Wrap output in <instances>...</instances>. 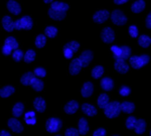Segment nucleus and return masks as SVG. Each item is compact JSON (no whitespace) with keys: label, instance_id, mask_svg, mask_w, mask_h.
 <instances>
[{"label":"nucleus","instance_id":"36","mask_svg":"<svg viewBox=\"0 0 151 136\" xmlns=\"http://www.w3.org/2000/svg\"><path fill=\"white\" fill-rule=\"evenodd\" d=\"M23 59H24V62H25V63L33 62L35 59V53L33 52L32 50H28L27 52L25 53V55H24Z\"/></svg>","mask_w":151,"mask_h":136},{"label":"nucleus","instance_id":"47","mask_svg":"<svg viewBox=\"0 0 151 136\" xmlns=\"http://www.w3.org/2000/svg\"><path fill=\"white\" fill-rule=\"evenodd\" d=\"M93 136H106V130L103 128H99L94 132Z\"/></svg>","mask_w":151,"mask_h":136},{"label":"nucleus","instance_id":"23","mask_svg":"<svg viewBox=\"0 0 151 136\" xmlns=\"http://www.w3.org/2000/svg\"><path fill=\"white\" fill-rule=\"evenodd\" d=\"M50 8L53 9V10L67 12V10L69 9V5H68L67 3H63V2H60V1H55V2H52Z\"/></svg>","mask_w":151,"mask_h":136},{"label":"nucleus","instance_id":"9","mask_svg":"<svg viewBox=\"0 0 151 136\" xmlns=\"http://www.w3.org/2000/svg\"><path fill=\"white\" fill-rule=\"evenodd\" d=\"M114 68L118 73L120 74H126L129 70V65L126 64V62L122 59H117L115 60V65H114Z\"/></svg>","mask_w":151,"mask_h":136},{"label":"nucleus","instance_id":"4","mask_svg":"<svg viewBox=\"0 0 151 136\" xmlns=\"http://www.w3.org/2000/svg\"><path fill=\"white\" fill-rule=\"evenodd\" d=\"M63 123L58 118H50L45 122V129L50 133H55L62 128Z\"/></svg>","mask_w":151,"mask_h":136},{"label":"nucleus","instance_id":"20","mask_svg":"<svg viewBox=\"0 0 151 136\" xmlns=\"http://www.w3.org/2000/svg\"><path fill=\"white\" fill-rule=\"evenodd\" d=\"M82 111L88 116H95L97 114V109L88 103H85L82 105Z\"/></svg>","mask_w":151,"mask_h":136},{"label":"nucleus","instance_id":"27","mask_svg":"<svg viewBox=\"0 0 151 136\" xmlns=\"http://www.w3.org/2000/svg\"><path fill=\"white\" fill-rule=\"evenodd\" d=\"M138 43H139V45H140L141 47L146 48V47H148L150 45L151 38L148 35H140L139 38H138Z\"/></svg>","mask_w":151,"mask_h":136},{"label":"nucleus","instance_id":"12","mask_svg":"<svg viewBox=\"0 0 151 136\" xmlns=\"http://www.w3.org/2000/svg\"><path fill=\"white\" fill-rule=\"evenodd\" d=\"M8 127L10 128L13 132H16V133H20V132H22V130H23V127H22V125H21V123L15 118L9 119Z\"/></svg>","mask_w":151,"mask_h":136},{"label":"nucleus","instance_id":"53","mask_svg":"<svg viewBox=\"0 0 151 136\" xmlns=\"http://www.w3.org/2000/svg\"><path fill=\"white\" fill-rule=\"evenodd\" d=\"M113 136H118V135H113Z\"/></svg>","mask_w":151,"mask_h":136},{"label":"nucleus","instance_id":"34","mask_svg":"<svg viewBox=\"0 0 151 136\" xmlns=\"http://www.w3.org/2000/svg\"><path fill=\"white\" fill-rule=\"evenodd\" d=\"M30 86L32 87V89L35 90V91L40 92V91H41V90L43 89V82L41 81V80L37 79V78H35Z\"/></svg>","mask_w":151,"mask_h":136},{"label":"nucleus","instance_id":"42","mask_svg":"<svg viewBox=\"0 0 151 136\" xmlns=\"http://www.w3.org/2000/svg\"><path fill=\"white\" fill-rule=\"evenodd\" d=\"M33 74H35L36 77L43 78V77H45V75H47V72H45V70L42 69V68H36L35 70V72H33Z\"/></svg>","mask_w":151,"mask_h":136},{"label":"nucleus","instance_id":"43","mask_svg":"<svg viewBox=\"0 0 151 136\" xmlns=\"http://www.w3.org/2000/svg\"><path fill=\"white\" fill-rule=\"evenodd\" d=\"M79 134L80 132L78 129H76V128H69L65 131V136H79Z\"/></svg>","mask_w":151,"mask_h":136},{"label":"nucleus","instance_id":"51","mask_svg":"<svg viewBox=\"0 0 151 136\" xmlns=\"http://www.w3.org/2000/svg\"><path fill=\"white\" fill-rule=\"evenodd\" d=\"M0 136H11V135H10V133H8L7 131L2 130L1 132H0Z\"/></svg>","mask_w":151,"mask_h":136},{"label":"nucleus","instance_id":"49","mask_svg":"<svg viewBox=\"0 0 151 136\" xmlns=\"http://www.w3.org/2000/svg\"><path fill=\"white\" fill-rule=\"evenodd\" d=\"M145 25L147 28L151 30V11L148 13L147 17H146V20H145Z\"/></svg>","mask_w":151,"mask_h":136},{"label":"nucleus","instance_id":"2","mask_svg":"<svg viewBox=\"0 0 151 136\" xmlns=\"http://www.w3.org/2000/svg\"><path fill=\"white\" fill-rule=\"evenodd\" d=\"M149 60H150L149 55H139V57H137V55L130 57L129 62H130V65L133 69H140L143 65H147L148 63H149Z\"/></svg>","mask_w":151,"mask_h":136},{"label":"nucleus","instance_id":"32","mask_svg":"<svg viewBox=\"0 0 151 136\" xmlns=\"http://www.w3.org/2000/svg\"><path fill=\"white\" fill-rule=\"evenodd\" d=\"M103 73H104L103 67H102V65H96V67L92 70V77H93L94 79H99V78L102 77Z\"/></svg>","mask_w":151,"mask_h":136},{"label":"nucleus","instance_id":"6","mask_svg":"<svg viewBox=\"0 0 151 136\" xmlns=\"http://www.w3.org/2000/svg\"><path fill=\"white\" fill-rule=\"evenodd\" d=\"M101 38L104 42L106 43H111L115 40V33L112 28L110 27H105L101 32Z\"/></svg>","mask_w":151,"mask_h":136},{"label":"nucleus","instance_id":"55","mask_svg":"<svg viewBox=\"0 0 151 136\" xmlns=\"http://www.w3.org/2000/svg\"><path fill=\"white\" fill-rule=\"evenodd\" d=\"M57 136H60V135H57Z\"/></svg>","mask_w":151,"mask_h":136},{"label":"nucleus","instance_id":"38","mask_svg":"<svg viewBox=\"0 0 151 136\" xmlns=\"http://www.w3.org/2000/svg\"><path fill=\"white\" fill-rule=\"evenodd\" d=\"M79 47H80L79 42H75V40H73V42H70L65 43L64 47H65V48H69V50H70L73 53H75L76 52H77L78 50H79Z\"/></svg>","mask_w":151,"mask_h":136},{"label":"nucleus","instance_id":"3","mask_svg":"<svg viewBox=\"0 0 151 136\" xmlns=\"http://www.w3.org/2000/svg\"><path fill=\"white\" fill-rule=\"evenodd\" d=\"M32 19H31L29 16L25 15L23 17H21L20 19H17L16 21H14V30H29L32 28Z\"/></svg>","mask_w":151,"mask_h":136},{"label":"nucleus","instance_id":"7","mask_svg":"<svg viewBox=\"0 0 151 136\" xmlns=\"http://www.w3.org/2000/svg\"><path fill=\"white\" fill-rule=\"evenodd\" d=\"M110 17V13L108 10H99L93 15V20L96 23H103Z\"/></svg>","mask_w":151,"mask_h":136},{"label":"nucleus","instance_id":"22","mask_svg":"<svg viewBox=\"0 0 151 136\" xmlns=\"http://www.w3.org/2000/svg\"><path fill=\"white\" fill-rule=\"evenodd\" d=\"M78 127H79V132L81 133L82 135H85L88 133L89 131V125H88V122L85 118H81L79 120V123H78Z\"/></svg>","mask_w":151,"mask_h":136},{"label":"nucleus","instance_id":"48","mask_svg":"<svg viewBox=\"0 0 151 136\" xmlns=\"http://www.w3.org/2000/svg\"><path fill=\"white\" fill-rule=\"evenodd\" d=\"M11 52H12V50L8 45H3V47H2V53H3L4 55H9L11 53Z\"/></svg>","mask_w":151,"mask_h":136},{"label":"nucleus","instance_id":"18","mask_svg":"<svg viewBox=\"0 0 151 136\" xmlns=\"http://www.w3.org/2000/svg\"><path fill=\"white\" fill-rule=\"evenodd\" d=\"M33 106H35V110L38 111V112H40V113L45 112V102L42 98H40V97H37V98L35 99V101H33Z\"/></svg>","mask_w":151,"mask_h":136},{"label":"nucleus","instance_id":"54","mask_svg":"<svg viewBox=\"0 0 151 136\" xmlns=\"http://www.w3.org/2000/svg\"><path fill=\"white\" fill-rule=\"evenodd\" d=\"M150 136H151V132H150Z\"/></svg>","mask_w":151,"mask_h":136},{"label":"nucleus","instance_id":"10","mask_svg":"<svg viewBox=\"0 0 151 136\" xmlns=\"http://www.w3.org/2000/svg\"><path fill=\"white\" fill-rule=\"evenodd\" d=\"M82 63L81 60H80L79 59H74L70 62V74L73 75V76H75V75H78L80 73V71H81L82 69Z\"/></svg>","mask_w":151,"mask_h":136},{"label":"nucleus","instance_id":"19","mask_svg":"<svg viewBox=\"0 0 151 136\" xmlns=\"http://www.w3.org/2000/svg\"><path fill=\"white\" fill-rule=\"evenodd\" d=\"M2 26L6 31H12L14 30V21L11 20L10 16H4L2 18Z\"/></svg>","mask_w":151,"mask_h":136},{"label":"nucleus","instance_id":"8","mask_svg":"<svg viewBox=\"0 0 151 136\" xmlns=\"http://www.w3.org/2000/svg\"><path fill=\"white\" fill-rule=\"evenodd\" d=\"M79 60L82 63V67H88L90 63L93 60V53L91 50H85L81 53V55L79 57Z\"/></svg>","mask_w":151,"mask_h":136},{"label":"nucleus","instance_id":"14","mask_svg":"<svg viewBox=\"0 0 151 136\" xmlns=\"http://www.w3.org/2000/svg\"><path fill=\"white\" fill-rule=\"evenodd\" d=\"M35 75L33 74V73L31 72H27L25 73V74L23 75L22 77H21L20 79V83L24 85V86H30L31 84H32L33 80L35 79Z\"/></svg>","mask_w":151,"mask_h":136},{"label":"nucleus","instance_id":"44","mask_svg":"<svg viewBox=\"0 0 151 136\" xmlns=\"http://www.w3.org/2000/svg\"><path fill=\"white\" fill-rule=\"evenodd\" d=\"M129 35H130L132 37H137L138 35V28L136 27L135 25H131L130 27H129Z\"/></svg>","mask_w":151,"mask_h":136},{"label":"nucleus","instance_id":"17","mask_svg":"<svg viewBox=\"0 0 151 136\" xmlns=\"http://www.w3.org/2000/svg\"><path fill=\"white\" fill-rule=\"evenodd\" d=\"M145 8V1L144 0H138V1H135L134 3L131 5V10L134 13H140L144 10Z\"/></svg>","mask_w":151,"mask_h":136},{"label":"nucleus","instance_id":"37","mask_svg":"<svg viewBox=\"0 0 151 136\" xmlns=\"http://www.w3.org/2000/svg\"><path fill=\"white\" fill-rule=\"evenodd\" d=\"M45 35L48 36V37L52 38L57 35L58 30L55 27V26H47V27H45Z\"/></svg>","mask_w":151,"mask_h":136},{"label":"nucleus","instance_id":"1","mask_svg":"<svg viewBox=\"0 0 151 136\" xmlns=\"http://www.w3.org/2000/svg\"><path fill=\"white\" fill-rule=\"evenodd\" d=\"M121 104L117 101L114 102H109L107 104V106L104 108V113L105 115L108 118H116L119 116V114L121 112V108H120Z\"/></svg>","mask_w":151,"mask_h":136},{"label":"nucleus","instance_id":"50","mask_svg":"<svg viewBox=\"0 0 151 136\" xmlns=\"http://www.w3.org/2000/svg\"><path fill=\"white\" fill-rule=\"evenodd\" d=\"M128 0H114V3L117 4V5H121V4L126 3Z\"/></svg>","mask_w":151,"mask_h":136},{"label":"nucleus","instance_id":"46","mask_svg":"<svg viewBox=\"0 0 151 136\" xmlns=\"http://www.w3.org/2000/svg\"><path fill=\"white\" fill-rule=\"evenodd\" d=\"M73 55H74V53H73L72 50H69V48L64 47V55H65V59H72Z\"/></svg>","mask_w":151,"mask_h":136},{"label":"nucleus","instance_id":"21","mask_svg":"<svg viewBox=\"0 0 151 136\" xmlns=\"http://www.w3.org/2000/svg\"><path fill=\"white\" fill-rule=\"evenodd\" d=\"M101 87L105 91H111L114 88V82L110 78H103L101 81Z\"/></svg>","mask_w":151,"mask_h":136},{"label":"nucleus","instance_id":"45","mask_svg":"<svg viewBox=\"0 0 151 136\" xmlns=\"http://www.w3.org/2000/svg\"><path fill=\"white\" fill-rule=\"evenodd\" d=\"M130 92H131V90H130L129 87L122 86V87H121V89H120V91H119V93H120L121 96H128V95L130 94Z\"/></svg>","mask_w":151,"mask_h":136},{"label":"nucleus","instance_id":"24","mask_svg":"<svg viewBox=\"0 0 151 136\" xmlns=\"http://www.w3.org/2000/svg\"><path fill=\"white\" fill-rule=\"evenodd\" d=\"M121 108V111H123L124 113H127V114H130V113H133L134 110H135V105L131 102H123L120 106Z\"/></svg>","mask_w":151,"mask_h":136},{"label":"nucleus","instance_id":"15","mask_svg":"<svg viewBox=\"0 0 151 136\" xmlns=\"http://www.w3.org/2000/svg\"><path fill=\"white\" fill-rule=\"evenodd\" d=\"M65 11H58V10H53V9L50 8L48 9V16L50 18H52L53 20H63L65 17Z\"/></svg>","mask_w":151,"mask_h":136},{"label":"nucleus","instance_id":"39","mask_svg":"<svg viewBox=\"0 0 151 136\" xmlns=\"http://www.w3.org/2000/svg\"><path fill=\"white\" fill-rule=\"evenodd\" d=\"M136 122H137V119L133 116H130L126 119V127L128 129H134L135 128V125H136Z\"/></svg>","mask_w":151,"mask_h":136},{"label":"nucleus","instance_id":"13","mask_svg":"<svg viewBox=\"0 0 151 136\" xmlns=\"http://www.w3.org/2000/svg\"><path fill=\"white\" fill-rule=\"evenodd\" d=\"M94 91V86L91 82H86L84 85H83V88L81 90V94L84 98H88L90 97L92 94H93Z\"/></svg>","mask_w":151,"mask_h":136},{"label":"nucleus","instance_id":"29","mask_svg":"<svg viewBox=\"0 0 151 136\" xmlns=\"http://www.w3.org/2000/svg\"><path fill=\"white\" fill-rule=\"evenodd\" d=\"M4 45H8L9 47L11 48V50H17L18 48V42H16V40L13 37V36H8V37L5 40V42H4Z\"/></svg>","mask_w":151,"mask_h":136},{"label":"nucleus","instance_id":"26","mask_svg":"<svg viewBox=\"0 0 151 136\" xmlns=\"http://www.w3.org/2000/svg\"><path fill=\"white\" fill-rule=\"evenodd\" d=\"M23 110H24V106L22 103H16L15 105L13 106L12 108V114L15 118H18L22 115L23 113Z\"/></svg>","mask_w":151,"mask_h":136},{"label":"nucleus","instance_id":"41","mask_svg":"<svg viewBox=\"0 0 151 136\" xmlns=\"http://www.w3.org/2000/svg\"><path fill=\"white\" fill-rule=\"evenodd\" d=\"M12 58H13V60H15V62H20L23 58V53L17 48V50H15L13 52V53H12Z\"/></svg>","mask_w":151,"mask_h":136},{"label":"nucleus","instance_id":"33","mask_svg":"<svg viewBox=\"0 0 151 136\" xmlns=\"http://www.w3.org/2000/svg\"><path fill=\"white\" fill-rule=\"evenodd\" d=\"M24 120H25L26 124H28V125L35 124L36 119H35V112H28V113H26L25 116H24Z\"/></svg>","mask_w":151,"mask_h":136},{"label":"nucleus","instance_id":"11","mask_svg":"<svg viewBox=\"0 0 151 136\" xmlns=\"http://www.w3.org/2000/svg\"><path fill=\"white\" fill-rule=\"evenodd\" d=\"M6 6H7L8 11L10 12V13L14 14V15H18V14L21 12L20 5H19L16 1H14V0H9V1L7 2Z\"/></svg>","mask_w":151,"mask_h":136},{"label":"nucleus","instance_id":"52","mask_svg":"<svg viewBox=\"0 0 151 136\" xmlns=\"http://www.w3.org/2000/svg\"><path fill=\"white\" fill-rule=\"evenodd\" d=\"M43 1H45V3H52V2L53 1V0H43Z\"/></svg>","mask_w":151,"mask_h":136},{"label":"nucleus","instance_id":"5","mask_svg":"<svg viewBox=\"0 0 151 136\" xmlns=\"http://www.w3.org/2000/svg\"><path fill=\"white\" fill-rule=\"evenodd\" d=\"M111 20L114 24L121 26V25H124V24L127 22V17H126L125 14H124L121 10L115 9V10L111 13Z\"/></svg>","mask_w":151,"mask_h":136},{"label":"nucleus","instance_id":"35","mask_svg":"<svg viewBox=\"0 0 151 136\" xmlns=\"http://www.w3.org/2000/svg\"><path fill=\"white\" fill-rule=\"evenodd\" d=\"M45 42H47V38H45V35H40L36 36L35 38V47L38 48H41L45 45Z\"/></svg>","mask_w":151,"mask_h":136},{"label":"nucleus","instance_id":"40","mask_svg":"<svg viewBox=\"0 0 151 136\" xmlns=\"http://www.w3.org/2000/svg\"><path fill=\"white\" fill-rule=\"evenodd\" d=\"M111 50L113 53V57L114 59H121V47H118V45H113L111 47Z\"/></svg>","mask_w":151,"mask_h":136},{"label":"nucleus","instance_id":"16","mask_svg":"<svg viewBox=\"0 0 151 136\" xmlns=\"http://www.w3.org/2000/svg\"><path fill=\"white\" fill-rule=\"evenodd\" d=\"M79 109V104L77 101H70L69 103H67V105L65 106V112L67 114H75Z\"/></svg>","mask_w":151,"mask_h":136},{"label":"nucleus","instance_id":"28","mask_svg":"<svg viewBox=\"0 0 151 136\" xmlns=\"http://www.w3.org/2000/svg\"><path fill=\"white\" fill-rule=\"evenodd\" d=\"M14 93V88L12 86H5L0 90V97L2 98H7L10 95Z\"/></svg>","mask_w":151,"mask_h":136},{"label":"nucleus","instance_id":"25","mask_svg":"<svg viewBox=\"0 0 151 136\" xmlns=\"http://www.w3.org/2000/svg\"><path fill=\"white\" fill-rule=\"evenodd\" d=\"M134 130H135V132L137 133V134H142V133H144L146 130V122L143 119L137 120Z\"/></svg>","mask_w":151,"mask_h":136},{"label":"nucleus","instance_id":"30","mask_svg":"<svg viewBox=\"0 0 151 136\" xmlns=\"http://www.w3.org/2000/svg\"><path fill=\"white\" fill-rule=\"evenodd\" d=\"M109 103V97L106 94H101L98 98V106L101 109H104L107 106V104Z\"/></svg>","mask_w":151,"mask_h":136},{"label":"nucleus","instance_id":"31","mask_svg":"<svg viewBox=\"0 0 151 136\" xmlns=\"http://www.w3.org/2000/svg\"><path fill=\"white\" fill-rule=\"evenodd\" d=\"M130 57H131V48L129 47H126V45L121 47V59L126 60L130 59Z\"/></svg>","mask_w":151,"mask_h":136}]
</instances>
